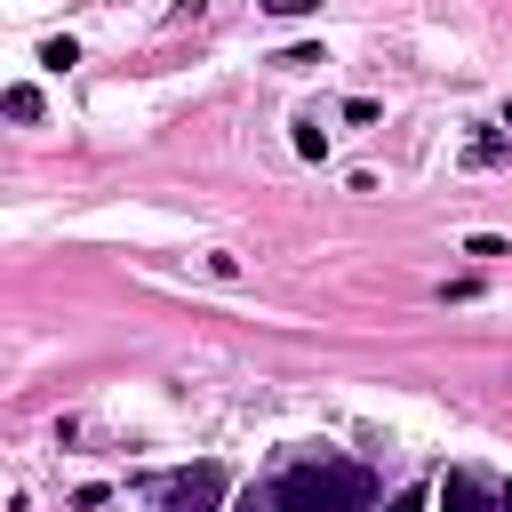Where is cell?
Masks as SVG:
<instances>
[{
  "mask_svg": "<svg viewBox=\"0 0 512 512\" xmlns=\"http://www.w3.org/2000/svg\"><path fill=\"white\" fill-rule=\"evenodd\" d=\"M368 496H376V480H368L360 464L320 456V464H288V472L256 496V512H368Z\"/></svg>",
  "mask_w": 512,
  "mask_h": 512,
  "instance_id": "obj_1",
  "label": "cell"
},
{
  "mask_svg": "<svg viewBox=\"0 0 512 512\" xmlns=\"http://www.w3.org/2000/svg\"><path fill=\"white\" fill-rule=\"evenodd\" d=\"M224 488H232V472H224V464H192V472L160 480V512H216V504H224Z\"/></svg>",
  "mask_w": 512,
  "mask_h": 512,
  "instance_id": "obj_2",
  "label": "cell"
},
{
  "mask_svg": "<svg viewBox=\"0 0 512 512\" xmlns=\"http://www.w3.org/2000/svg\"><path fill=\"white\" fill-rule=\"evenodd\" d=\"M496 488H504V480H488V472L456 464V472L440 480V512H496Z\"/></svg>",
  "mask_w": 512,
  "mask_h": 512,
  "instance_id": "obj_3",
  "label": "cell"
},
{
  "mask_svg": "<svg viewBox=\"0 0 512 512\" xmlns=\"http://www.w3.org/2000/svg\"><path fill=\"white\" fill-rule=\"evenodd\" d=\"M40 112H48L40 88H0V120H40Z\"/></svg>",
  "mask_w": 512,
  "mask_h": 512,
  "instance_id": "obj_4",
  "label": "cell"
},
{
  "mask_svg": "<svg viewBox=\"0 0 512 512\" xmlns=\"http://www.w3.org/2000/svg\"><path fill=\"white\" fill-rule=\"evenodd\" d=\"M296 152H304V160H328V128H320V120H312V112H304V120H296Z\"/></svg>",
  "mask_w": 512,
  "mask_h": 512,
  "instance_id": "obj_5",
  "label": "cell"
},
{
  "mask_svg": "<svg viewBox=\"0 0 512 512\" xmlns=\"http://www.w3.org/2000/svg\"><path fill=\"white\" fill-rule=\"evenodd\" d=\"M504 152H512V144H504V136H472V144H464V168H496V160H504Z\"/></svg>",
  "mask_w": 512,
  "mask_h": 512,
  "instance_id": "obj_6",
  "label": "cell"
},
{
  "mask_svg": "<svg viewBox=\"0 0 512 512\" xmlns=\"http://www.w3.org/2000/svg\"><path fill=\"white\" fill-rule=\"evenodd\" d=\"M40 64H48V72H72L80 48H72V40H40Z\"/></svg>",
  "mask_w": 512,
  "mask_h": 512,
  "instance_id": "obj_7",
  "label": "cell"
},
{
  "mask_svg": "<svg viewBox=\"0 0 512 512\" xmlns=\"http://www.w3.org/2000/svg\"><path fill=\"white\" fill-rule=\"evenodd\" d=\"M464 256H480V264H488V256H512V240H504V232H472V240H464Z\"/></svg>",
  "mask_w": 512,
  "mask_h": 512,
  "instance_id": "obj_8",
  "label": "cell"
},
{
  "mask_svg": "<svg viewBox=\"0 0 512 512\" xmlns=\"http://www.w3.org/2000/svg\"><path fill=\"white\" fill-rule=\"evenodd\" d=\"M272 64H288V72H304V64H328V56H320V48H312V40H304V48H280V56H272Z\"/></svg>",
  "mask_w": 512,
  "mask_h": 512,
  "instance_id": "obj_9",
  "label": "cell"
},
{
  "mask_svg": "<svg viewBox=\"0 0 512 512\" xmlns=\"http://www.w3.org/2000/svg\"><path fill=\"white\" fill-rule=\"evenodd\" d=\"M344 120L352 128H376V96H344Z\"/></svg>",
  "mask_w": 512,
  "mask_h": 512,
  "instance_id": "obj_10",
  "label": "cell"
},
{
  "mask_svg": "<svg viewBox=\"0 0 512 512\" xmlns=\"http://www.w3.org/2000/svg\"><path fill=\"white\" fill-rule=\"evenodd\" d=\"M256 8H264V16H312L320 0H256Z\"/></svg>",
  "mask_w": 512,
  "mask_h": 512,
  "instance_id": "obj_11",
  "label": "cell"
},
{
  "mask_svg": "<svg viewBox=\"0 0 512 512\" xmlns=\"http://www.w3.org/2000/svg\"><path fill=\"white\" fill-rule=\"evenodd\" d=\"M384 512H424V488H408V496H392Z\"/></svg>",
  "mask_w": 512,
  "mask_h": 512,
  "instance_id": "obj_12",
  "label": "cell"
},
{
  "mask_svg": "<svg viewBox=\"0 0 512 512\" xmlns=\"http://www.w3.org/2000/svg\"><path fill=\"white\" fill-rule=\"evenodd\" d=\"M496 512H512V480H504V488H496Z\"/></svg>",
  "mask_w": 512,
  "mask_h": 512,
  "instance_id": "obj_13",
  "label": "cell"
}]
</instances>
